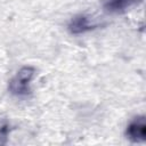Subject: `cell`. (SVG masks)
<instances>
[{"label": "cell", "instance_id": "cell-1", "mask_svg": "<svg viewBox=\"0 0 146 146\" xmlns=\"http://www.w3.org/2000/svg\"><path fill=\"white\" fill-rule=\"evenodd\" d=\"M34 75V68L31 66L22 67L9 82V90L17 96L30 94V82Z\"/></svg>", "mask_w": 146, "mask_h": 146}, {"label": "cell", "instance_id": "cell-3", "mask_svg": "<svg viewBox=\"0 0 146 146\" xmlns=\"http://www.w3.org/2000/svg\"><path fill=\"white\" fill-rule=\"evenodd\" d=\"M141 0H104L103 7L110 14H122Z\"/></svg>", "mask_w": 146, "mask_h": 146}, {"label": "cell", "instance_id": "cell-4", "mask_svg": "<svg viewBox=\"0 0 146 146\" xmlns=\"http://www.w3.org/2000/svg\"><path fill=\"white\" fill-rule=\"evenodd\" d=\"M95 26L91 24V22L89 21V18L84 15H78L74 18H72V21L70 22L68 25V30L71 33L73 34H81V33H86L90 30H92Z\"/></svg>", "mask_w": 146, "mask_h": 146}, {"label": "cell", "instance_id": "cell-2", "mask_svg": "<svg viewBox=\"0 0 146 146\" xmlns=\"http://www.w3.org/2000/svg\"><path fill=\"white\" fill-rule=\"evenodd\" d=\"M127 136L129 139L136 143H140L145 140L146 137V121L145 116H138L135 117L128 125L127 129Z\"/></svg>", "mask_w": 146, "mask_h": 146}]
</instances>
